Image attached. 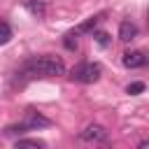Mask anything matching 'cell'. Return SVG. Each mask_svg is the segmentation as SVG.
Segmentation results:
<instances>
[{"mask_svg": "<svg viewBox=\"0 0 149 149\" xmlns=\"http://www.w3.org/2000/svg\"><path fill=\"white\" fill-rule=\"evenodd\" d=\"M105 19V12H100V14H93V16H88L79 28H77V33H91V30H95V26L100 23Z\"/></svg>", "mask_w": 149, "mask_h": 149, "instance_id": "8", "label": "cell"}, {"mask_svg": "<svg viewBox=\"0 0 149 149\" xmlns=\"http://www.w3.org/2000/svg\"><path fill=\"white\" fill-rule=\"evenodd\" d=\"M93 40H95L100 47H109V42H112V40H109V35H107V33H102V30L93 33Z\"/></svg>", "mask_w": 149, "mask_h": 149, "instance_id": "14", "label": "cell"}, {"mask_svg": "<svg viewBox=\"0 0 149 149\" xmlns=\"http://www.w3.org/2000/svg\"><path fill=\"white\" fill-rule=\"evenodd\" d=\"M63 47H65L68 51H77V47H79V40H77V30H70V33L63 37Z\"/></svg>", "mask_w": 149, "mask_h": 149, "instance_id": "9", "label": "cell"}, {"mask_svg": "<svg viewBox=\"0 0 149 149\" xmlns=\"http://www.w3.org/2000/svg\"><path fill=\"white\" fill-rule=\"evenodd\" d=\"M23 7H26L35 19H44V14H47V5L40 2V0H23Z\"/></svg>", "mask_w": 149, "mask_h": 149, "instance_id": "7", "label": "cell"}, {"mask_svg": "<svg viewBox=\"0 0 149 149\" xmlns=\"http://www.w3.org/2000/svg\"><path fill=\"white\" fill-rule=\"evenodd\" d=\"M16 147H47V144L44 140H37V137H19Z\"/></svg>", "mask_w": 149, "mask_h": 149, "instance_id": "10", "label": "cell"}, {"mask_svg": "<svg viewBox=\"0 0 149 149\" xmlns=\"http://www.w3.org/2000/svg\"><path fill=\"white\" fill-rule=\"evenodd\" d=\"M79 140L81 142H88V144H102L109 140V133L105 130V126L100 123H88L81 133H79Z\"/></svg>", "mask_w": 149, "mask_h": 149, "instance_id": "3", "label": "cell"}, {"mask_svg": "<svg viewBox=\"0 0 149 149\" xmlns=\"http://www.w3.org/2000/svg\"><path fill=\"white\" fill-rule=\"evenodd\" d=\"M137 37V26L133 23V21H121V26H119V40L121 42H130V40H135Z\"/></svg>", "mask_w": 149, "mask_h": 149, "instance_id": "6", "label": "cell"}, {"mask_svg": "<svg viewBox=\"0 0 149 149\" xmlns=\"http://www.w3.org/2000/svg\"><path fill=\"white\" fill-rule=\"evenodd\" d=\"M58 74H65V63L61 56H51V54H44V56H37V58H30L23 63L19 77L21 79H35V77H58Z\"/></svg>", "mask_w": 149, "mask_h": 149, "instance_id": "1", "label": "cell"}, {"mask_svg": "<svg viewBox=\"0 0 149 149\" xmlns=\"http://www.w3.org/2000/svg\"><path fill=\"white\" fill-rule=\"evenodd\" d=\"M9 40H12V26L0 21V44H7Z\"/></svg>", "mask_w": 149, "mask_h": 149, "instance_id": "11", "label": "cell"}, {"mask_svg": "<svg viewBox=\"0 0 149 149\" xmlns=\"http://www.w3.org/2000/svg\"><path fill=\"white\" fill-rule=\"evenodd\" d=\"M23 123H26L28 130H37V128H49V126H51V121H49L47 116H42L40 112H35V109H26Z\"/></svg>", "mask_w": 149, "mask_h": 149, "instance_id": "4", "label": "cell"}, {"mask_svg": "<svg viewBox=\"0 0 149 149\" xmlns=\"http://www.w3.org/2000/svg\"><path fill=\"white\" fill-rule=\"evenodd\" d=\"M28 128H26V123H19V126H7L5 128V135H9V137H14V135H23Z\"/></svg>", "mask_w": 149, "mask_h": 149, "instance_id": "13", "label": "cell"}, {"mask_svg": "<svg viewBox=\"0 0 149 149\" xmlns=\"http://www.w3.org/2000/svg\"><path fill=\"white\" fill-rule=\"evenodd\" d=\"M144 88H147V86H144V81H133V84H128V86H126V93H130V95H140Z\"/></svg>", "mask_w": 149, "mask_h": 149, "instance_id": "12", "label": "cell"}, {"mask_svg": "<svg viewBox=\"0 0 149 149\" xmlns=\"http://www.w3.org/2000/svg\"><path fill=\"white\" fill-rule=\"evenodd\" d=\"M100 74H102V68L98 63H91V61H84V63L74 65L72 72H70V77L79 84H93V81L100 79Z\"/></svg>", "mask_w": 149, "mask_h": 149, "instance_id": "2", "label": "cell"}, {"mask_svg": "<svg viewBox=\"0 0 149 149\" xmlns=\"http://www.w3.org/2000/svg\"><path fill=\"white\" fill-rule=\"evenodd\" d=\"M121 61H123V65L130 68V70H137V68H144V65H147V56H144V51H140V49L126 51Z\"/></svg>", "mask_w": 149, "mask_h": 149, "instance_id": "5", "label": "cell"}]
</instances>
